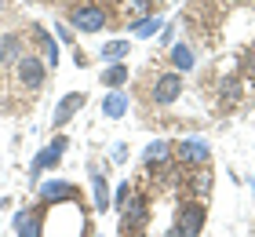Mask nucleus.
Segmentation results:
<instances>
[{
  "mask_svg": "<svg viewBox=\"0 0 255 237\" xmlns=\"http://www.w3.org/2000/svg\"><path fill=\"white\" fill-rule=\"evenodd\" d=\"M40 205H80V190L73 183H66V179H48V183H40Z\"/></svg>",
  "mask_w": 255,
  "mask_h": 237,
  "instance_id": "1",
  "label": "nucleus"
},
{
  "mask_svg": "<svg viewBox=\"0 0 255 237\" xmlns=\"http://www.w3.org/2000/svg\"><path fill=\"white\" fill-rule=\"evenodd\" d=\"M106 7H99V4H77L73 7V15H69V26L80 29V33H99L102 26H106Z\"/></svg>",
  "mask_w": 255,
  "mask_h": 237,
  "instance_id": "2",
  "label": "nucleus"
},
{
  "mask_svg": "<svg viewBox=\"0 0 255 237\" xmlns=\"http://www.w3.org/2000/svg\"><path fill=\"white\" fill-rule=\"evenodd\" d=\"M15 73H18V80H22L29 91H37V88H44L48 62H44V58H18V62H15Z\"/></svg>",
  "mask_w": 255,
  "mask_h": 237,
  "instance_id": "3",
  "label": "nucleus"
},
{
  "mask_svg": "<svg viewBox=\"0 0 255 237\" xmlns=\"http://www.w3.org/2000/svg\"><path fill=\"white\" fill-rule=\"evenodd\" d=\"M204 227V205H197V201H186V205L179 208V219H175V230L182 237H197Z\"/></svg>",
  "mask_w": 255,
  "mask_h": 237,
  "instance_id": "4",
  "label": "nucleus"
},
{
  "mask_svg": "<svg viewBox=\"0 0 255 237\" xmlns=\"http://www.w3.org/2000/svg\"><path fill=\"white\" fill-rule=\"evenodd\" d=\"M44 212L40 208H22L15 219H11V227H15L18 237H44Z\"/></svg>",
  "mask_w": 255,
  "mask_h": 237,
  "instance_id": "5",
  "label": "nucleus"
},
{
  "mask_svg": "<svg viewBox=\"0 0 255 237\" xmlns=\"http://www.w3.org/2000/svg\"><path fill=\"white\" fill-rule=\"evenodd\" d=\"M84 102H88L84 91H69V95H62V102H59V110H55V121H51V124H55V128H66L80 110H84Z\"/></svg>",
  "mask_w": 255,
  "mask_h": 237,
  "instance_id": "6",
  "label": "nucleus"
},
{
  "mask_svg": "<svg viewBox=\"0 0 255 237\" xmlns=\"http://www.w3.org/2000/svg\"><path fill=\"white\" fill-rule=\"evenodd\" d=\"M179 91H182V80L179 73H164V77H157V84H153V102L160 106H171L179 99Z\"/></svg>",
  "mask_w": 255,
  "mask_h": 237,
  "instance_id": "7",
  "label": "nucleus"
},
{
  "mask_svg": "<svg viewBox=\"0 0 255 237\" xmlns=\"http://www.w3.org/2000/svg\"><path fill=\"white\" fill-rule=\"evenodd\" d=\"M175 153H179V161H186V164H204L212 157V150H208L204 139H182L175 146Z\"/></svg>",
  "mask_w": 255,
  "mask_h": 237,
  "instance_id": "8",
  "label": "nucleus"
},
{
  "mask_svg": "<svg viewBox=\"0 0 255 237\" xmlns=\"http://www.w3.org/2000/svg\"><path fill=\"white\" fill-rule=\"evenodd\" d=\"M69 146L66 142V135H59V139H51L48 142V150H40L37 157H33V172H44V168H55V164L62 161V150Z\"/></svg>",
  "mask_w": 255,
  "mask_h": 237,
  "instance_id": "9",
  "label": "nucleus"
},
{
  "mask_svg": "<svg viewBox=\"0 0 255 237\" xmlns=\"http://www.w3.org/2000/svg\"><path fill=\"white\" fill-rule=\"evenodd\" d=\"M91 194H95V212H106L113 205V194H110L106 179L99 175V168H91Z\"/></svg>",
  "mask_w": 255,
  "mask_h": 237,
  "instance_id": "10",
  "label": "nucleus"
},
{
  "mask_svg": "<svg viewBox=\"0 0 255 237\" xmlns=\"http://www.w3.org/2000/svg\"><path fill=\"white\" fill-rule=\"evenodd\" d=\"M128 113V95L124 91H110L106 102H102V117H110V121H121Z\"/></svg>",
  "mask_w": 255,
  "mask_h": 237,
  "instance_id": "11",
  "label": "nucleus"
},
{
  "mask_svg": "<svg viewBox=\"0 0 255 237\" xmlns=\"http://www.w3.org/2000/svg\"><path fill=\"white\" fill-rule=\"evenodd\" d=\"M168 157H171V146H168L164 139H153V142H149V146H146V153H142V161L149 164V168H157V164H164Z\"/></svg>",
  "mask_w": 255,
  "mask_h": 237,
  "instance_id": "12",
  "label": "nucleus"
},
{
  "mask_svg": "<svg viewBox=\"0 0 255 237\" xmlns=\"http://www.w3.org/2000/svg\"><path fill=\"white\" fill-rule=\"evenodd\" d=\"M22 55V37L18 33H4V40H0V62H18Z\"/></svg>",
  "mask_w": 255,
  "mask_h": 237,
  "instance_id": "13",
  "label": "nucleus"
},
{
  "mask_svg": "<svg viewBox=\"0 0 255 237\" xmlns=\"http://www.w3.org/2000/svg\"><path fill=\"white\" fill-rule=\"evenodd\" d=\"M124 80H128V66L124 62H113V66L102 69V84H106V88H121Z\"/></svg>",
  "mask_w": 255,
  "mask_h": 237,
  "instance_id": "14",
  "label": "nucleus"
},
{
  "mask_svg": "<svg viewBox=\"0 0 255 237\" xmlns=\"http://www.w3.org/2000/svg\"><path fill=\"white\" fill-rule=\"evenodd\" d=\"M142 219H146V201L142 197L128 201V205H124V230L131 227V223H142Z\"/></svg>",
  "mask_w": 255,
  "mask_h": 237,
  "instance_id": "15",
  "label": "nucleus"
},
{
  "mask_svg": "<svg viewBox=\"0 0 255 237\" xmlns=\"http://www.w3.org/2000/svg\"><path fill=\"white\" fill-rule=\"evenodd\" d=\"M171 62H175V69H193V47L190 44H175L171 47Z\"/></svg>",
  "mask_w": 255,
  "mask_h": 237,
  "instance_id": "16",
  "label": "nucleus"
},
{
  "mask_svg": "<svg viewBox=\"0 0 255 237\" xmlns=\"http://www.w3.org/2000/svg\"><path fill=\"white\" fill-rule=\"evenodd\" d=\"M128 51H131V44H128V40H110L106 47H102V58H106V62H117V58H124Z\"/></svg>",
  "mask_w": 255,
  "mask_h": 237,
  "instance_id": "17",
  "label": "nucleus"
},
{
  "mask_svg": "<svg viewBox=\"0 0 255 237\" xmlns=\"http://www.w3.org/2000/svg\"><path fill=\"white\" fill-rule=\"evenodd\" d=\"M33 33H37V40L44 44V51H48V66H55V62H59V44H55V40H51V37H48V33H44L40 26L33 29Z\"/></svg>",
  "mask_w": 255,
  "mask_h": 237,
  "instance_id": "18",
  "label": "nucleus"
},
{
  "mask_svg": "<svg viewBox=\"0 0 255 237\" xmlns=\"http://www.w3.org/2000/svg\"><path fill=\"white\" fill-rule=\"evenodd\" d=\"M160 26H164L160 18H142V22H135V26H131V33H135V37H153Z\"/></svg>",
  "mask_w": 255,
  "mask_h": 237,
  "instance_id": "19",
  "label": "nucleus"
},
{
  "mask_svg": "<svg viewBox=\"0 0 255 237\" xmlns=\"http://www.w3.org/2000/svg\"><path fill=\"white\" fill-rule=\"evenodd\" d=\"M131 201V183H121L117 186V197H113V205H128Z\"/></svg>",
  "mask_w": 255,
  "mask_h": 237,
  "instance_id": "20",
  "label": "nucleus"
},
{
  "mask_svg": "<svg viewBox=\"0 0 255 237\" xmlns=\"http://www.w3.org/2000/svg\"><path fill=\"white\" fill-rule=\"evenodd\" d=\"M113 161H117V164L128 161V146H124V142H113Z\"/></svg>",
  "mask_w": 255,
  "mask_h": 237,
  "instance_id": "21",
  "label": "nucleus"
},
{
  "mask_svg": "<svg viewBox=\"0 0 255 237\" xmlns=\"http://www.w3.org/2000/svg\"><path fill=\"white\" fill-rule=\"evenodd\" d=\"M164 237H182V234H179V230H175V227H171V230H168V234H164Z\"/></svg>",
  "mask_w": 255,
  "mask_h": 237,
  "instance_id": "22",
  "label": "nucleus"
},
{
  "mask_svg": "<svg viewBox=\"0 0 255 237\" xmlns=\"http://www.w3.org/2000/svg\"><path fill=\"white\" fill-rule=\"evenodd\" d=\"M0 11H4V0H0Z\"/></svg>",
  "mask_w": 255,
  "mask_h": 237,
  "instance_id": "23",
  "label": "nucleus"
},
{
  "mask_svg": "<svg viewBox=\"0 0 255 237\" xmlns=\"http://www.w3.org/2000/svg\"><path fill=\"white\" fill-rule=\"evenodd\" d=\"M157 4H160V0H157Z\"/></svg>",
  "mask_w": 255,
  "mask_h": 237,
  "instance_id": "24",
  "label": "nucleus"
},
{
  "mask_svg": "<svg viewBox=\"0 0 255 237\" xmlns=\"http://www.w3.org/2000/svg\"><path fill=\"white\" fill-rule=\"evenodd\" d=\"M252 186H255V183H252Z\"/></svg>",
  "mask_w": 255,
  "mask_h": 237,
  "instance_id": "25",
  "label": "nucleus"
}]
</instances>
